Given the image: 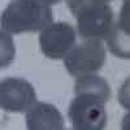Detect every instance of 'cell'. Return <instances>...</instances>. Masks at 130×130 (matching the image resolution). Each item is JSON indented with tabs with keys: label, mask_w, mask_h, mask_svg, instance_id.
Here are the masks:
<instances>
[{
	"label": "cell",
	"mask_w": 130,
	"mask_h": 130,
	"mask_svg": "<svg viewBox=\"0 0 130 130\" xmlns=\"http://www.w3.org/2000/svg\"><path fill=\"white\" fill-rule=\"evenodd\" d=\"M75 96L72 100L68 117L77 130H100L107 124L105 103L111 98L108 82L96 74L79 77L74 85Z\"/></svg>",
	"instance_id": "1"
},
{
	"label": "cell",
	"mask_w": 130,
	"mask_h": 130,
	"mask_svg": "<svg viewBox=\"0 0 130 130\" xmlns=\"http://www.w3.org/2000/svg\"><path fill=\"white\" fill-rule=\"evenodd\" d=\"M52 21V9L40 0H12L2 14V27L9 34L35 32Z\"/></svg>",
	"instance_id": "2"
},
{
	"label": "cell",
	"mask_w": 130,
	"mask_h": 130,
	"mask_svg": "<svg viewBox=\"0 0 130 130\" xmlns=\"http://www.w3.org/2000/svg\"><path fill=\"white\" fill-rule=\"evenodd\" d=\"M105 59V48L100 39L87 38L68 52V55L64 57V64L69 74L78 78L100 70Z\"/></svg>",
	"instance_id": "3"
},
{
	"label": "cell",
	"mask_w": 130,
	"mask_h": 130,
	"mask_svg": "<svg viewBox=\"0 0 130 130\" xmlns=\"http://www.w3.org/2000/svg\"><path fill=\"white\" fill-rule=\"evenodd\" d=\"M77 34L70 24L55 22L44 27L39 34V44L43 55L52 60H60L75 46Z\"/></svg>",
	"instance_id": "4"
},
{
	"label": "cell",
	"mask_w": 130,
	"mask_h": 130,
	"mask_svg": "<svg viewBox=\"0 0 130 130\" xmlns=\"http://www.w3.org/2000/svg\"><path fill=\"white\" fill-rule=\"evenodd\" d=\"M37 103V94L30 82L24 78L8 77L0 85V105L12 113L26 112Z\"/></svg>",
	"instance_id": "5"
},
{
	"label": "cell",
	"mask_w": 130,
	"mask_h": 130,
	"mask_svg": "<svg viewBox=\"0 0 130 130\" xmlns=\"http://www.w3.org/2000/svg\"><path fill=\"white\" fill-rule=\"evenodd\" d=\"M113 25V10L108 4L87 7L77 14L78 34L83 39L108 38Z\"/></svg>",
	"instance_id": "6"
},
{
	"label": "cell",
	"mask_w": 130,
	"mask_h": 130,
	"mask_svg": "<svg viewBox=\"0 0 130 130\" xmlns=\"http://www.w3.org/2000/svg\"><path fill=\"white\" fill-rule=\"evenodd\" d=\"M25 118L30 130H61L65 126L60 111L50 103L37 102L26 111Z\"/></svg>",
	"instance_id": "7"
},
{
	"label": "cell",
	"mask_w": 130,
	"mask_h": 130,
	"mask_svg": "<svg viewBox=\"0 0 130 130\" xmlns=\"http://www.w3.org/2000/svg\"><path fill=\"white\" fill-rule=\"evenodd\" d=\"M108 48L120 59H130V32L118 27L116 24L107 38Z\"/></svg>",
	"instance_id": "8"
},
{
	"label": "cell",
	"mask_w": 130,
	"mask_h": 130,
	"mask_svg": "<svg viewBox=\"0 0 130 130\" xmlns=\"http://www.w3.org/2000/svg\"><path fill=\"white\" fill-rule=\"evenodd\" d=\"M112 0H67L68 7L70 9V12L77 16L81 10H83L85 8L91 7V5H103V4H108Z\"/></svg>",
	"instance_id": "9"
},
{
	"label": "cell",
	"mask_w": 130,
	"mask_h": 130,
	"mask_svg": "<svg viewBox=\"0 0 130 130\" xmlns=\"http://www.w3.org/2000/svg\"><path fill=\"white\" fill-rule=\"evenodd\" d=\"M116 25L122 30L130 32V0H122V7Z\"/></svg>",
	"instance_id": "10"
},
{
	"label": "cell",
	"mask_w": 130,
	"mask_h": 130,
	"mask_svg": "<svg viewBox=\"0 0 130 130\" xmlns=\"http://www.w3.org/2000/svg\"><path fill=\"white\" fill-rule=\"evenodd\" d=\"M118 102L125 108V109L130 111V77L121 85L120 90H118Z\"/></svg>",
	"instance_id": "11"
},
{
	"label": "cell",
	"mask_w": 130,
	"mask_h": 130,
	"mask_svg": "<svg viewBox=\"0 0 130 130\" xmlns=\"http://www.w3.org/2000/svg\"><path fill=\"white\" fill-rule=\"evenodd\" d=\"M121 126H122V129H129V130H130V112L124 116V118H122V125H121Z\"/></svg>",
	"instance_id": "12"
},
{
	"label": "cell",
	"mask_w": 130,
	"mask_h": 130,
	"mask_svg": "<svg viewBox=\"0 0 130 130\" xmlns=\"http://www.w3.org/2000/svg\"><path fill=\"white\" fill-rule=\"evenodd\" d=\"M40 2L46 3L47 5H53V4H57V3L62 2V0H40Z\"/></svg>",
	"instance_id": "13"
}]
</instances>
